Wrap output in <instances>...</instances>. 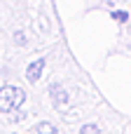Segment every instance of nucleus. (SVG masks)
<instances>
[{
    "label": "nucleus",
    "mask_w": 131,
    "mask_h": 134,
    "mask_svg": "<svg viewBox=\"0 0 131 134\" xmlns=\"http://www.w3.org/2000/svg\"><path fill=\"white\" fill-rule=\"evenodd\" d=\"M35 132H38V134H54L56 130H54V125H52V122H40V125L35 127Z\"/></svg>",
    "instance_id": "nucleus-3"
},
{
    "label": "nucleus",
    "mask_w": 131,
    "mask_h": 134,
    "mask_svg": "<svg viewBox=\"0 0 131 134\" xmlns=\"http://www.w3.org/2000/svg\"><path fill=\"white\" fill-rule=\"evenodd\" d=\"M52 97H54L56 104H63V101H66V92H63L61 87H52Z\"/></svg>",
    "instance_id": "nucleus-4"
},
{
    "label": "nucleus",
    "mask_w": 131,
    "mask_h": 134,
    "mask_svg": "<svg viewBox=\"0 0 131 134\" xmlns=\"http://www.w3.org/2000/svg\"><path fill=\"white\" fill-rule=\"evenodd\" d=\"M42 68H45V59L33 61V64L26 68V78H28L30 82H38V80H40V75H42Z\"/></svg>",
    "instance_id": "nucleus-2"
},
{
    "label": "nucleus",
    "mask_w": 131,
    "mask_h": 134,
    "mask_svg": "<svg viewBox=\"0 0 131 134\" xmlns=\"http://www.w3.org/2000/svg\"><path fill=\"white\" fill-rule=\"evenodd\" d=\"M80 134H98V127H96V125H84V127L80 130Z\"/></svg>",
    "instance_id": "nucleus-5"
},
{
    "label": "nucleus",
    "mask_w": 131,
    "mask_h": 134,
    "mask_svg": "<svg viewBox=\"0 0 131 134\" xmlns=\"http://www.w3.org/2000/svg\"><path fill=\"white\" fill-rule=\"evenodd\" d=\"M115 19L122 24V21H127V12H115Z\"/></svg>",
    "instance_id": "nucleus-6"
},
{
    "label": "nucleus",
    "mask_w": 131,
    "mask_h": 134,
    "mask_svg": "<svg viewBox=\"0 0 131 134\" xmlns=\"http://www.w3.org/2000/svg\"><path fill=\"white\" fill-rule=\"evenodd\" d=\"M23 99H26L23 90L14 87V85H7V87L0 90V111H14L23 104Z\"/></svg>",
    "instance_id": "nucleus-1"
}]
</instances>
